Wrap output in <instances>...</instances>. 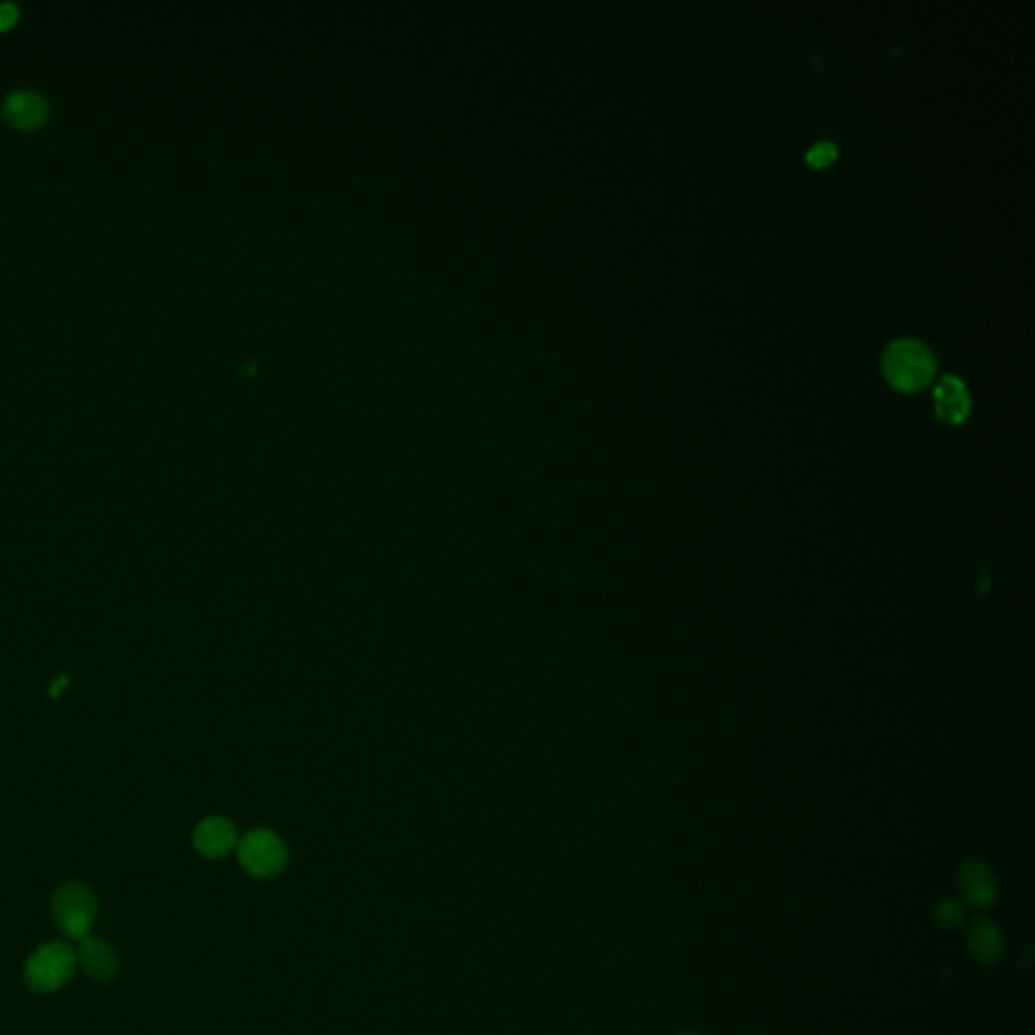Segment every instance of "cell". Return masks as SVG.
Masks as SVG:
<instances>
[{"mask_svg": "<svg viewBox=\"0 0 1035 1035\" xmlns=\"http://www.w3.org/2000/svg\"><path fill=\"white\" fill-rule=\"evenodd\" d=\"M937 368L939 364L932 350L915 338L892 342L882 356V371L887 383L906 392L928 387L937 375Z\"/></svg>", "mask_w": 1035, "mask_h": 1035, "instance_id": "obj_1", "label": "cell"}, {"mask_svg": "<svg viewBox=\"0 0 1035 1035\" xmlns=\"http://www.w3.org/2000/svg\"><path fill=\"white\" fill-rule=\"evenodd\" d=\"M75 967L78 953L69 944L61 941L45 942L27 958L25 983L31 991L54 993L71 981Z\"/></svg>", "mask_w": 1035, "mask_h": 1035, "instance_id": "obj_2", "label": "cell"}, {"mask_svg": "<svg viewBox=\"0 0 1035 1035\" xmlns=\"http://www.w3.org/2000/svg\"><path fill=\"white\" fill-rule=\"evenodd\" d=\"M95 916L97 898L87 884L71 882L55 892V925L69 939H85L94 927Z\"/></svg>", "mask_w": 1035, "mask_h": 1035, "instance_id": "obj_3", "label": "cell"}, {"mask_svg": "<svg viewBox=\"0 0 1035 1035\" xmlns=\"http://www.w3.org/2000/svg\"><path fill=\"white\" fill-rule=\"evenodd\" d=\"M237 856L245 872L256 878H273L287 863V847L280 835L269 830H254L237 844Z\"/></svg>", "mask_w": 1035, "mask_h": 1035, "instance_id": "obj_4", "label": "cell"}, {"mask_svg": "<svg viewBox=\"0 0 1035 1035\" xmlns=\"http://www.w3.org/2000/svg\"><path fill=\"white\" fill-rule=\"evenodd\" d=\"M2 118L16 130H37L49 118V104L35 90H16L4 97Z\"/></svg>", "mask_w": 1035, "mask_h": 1035, "instance_id": "obj_5", "label": "cell"}, {"mask_svg": "<svg viewBox=\"0 0 1035 1035\" xmlns=\"http://www.w3.org/2000/svg\"><path fill=\"white\" fill-rule=\"evenodd\" d=\"M958 887L963 902L979 910L993 906L999 892L993 870L981 860H968L963 863L958 874Z\"/></svg>", "mask_w": 1035, "mask_h": 1035, "instance_id": "obj_6", "label": "cell"}, {"mask_svg": "<svg viewBox=\"0 0 1035 1035\" xmlns=\"http://www.w3.org/2000/svg\"><path fill=\"white\" fill-rule=\"evenodd\" d=\"M968 955L981 965H996L1005 953V937L991 918L977 916L968 922Z\"/></svg>", "mask_w": 1035, "mask_h": 1035, "instance_id": "obj_7", "label": "cell"}, {"mask_svg": "<svg viewBox=\"0 0 1035 1035\" xmlns=\"http://www.w3.org/2000/svg\"><path fill=\"white\" fill-rule=\"evenodd\" d=\"M192 844L204 858H225L237 847V830L225 818H207L202 820L192 834Z\"/></svg>", "mask_w": 1035, "mask_h": 1035, "instance_id": "obj_8", "label": "cell"}, {"mask_svg": "<svg viewBox=\"0 0 1035 1035\" xmlns=\"http://www.w3.org/2000/svg\"><path fill=\"white\" fill-rule=\"evenodd\" d=\"M78 963L87 977L94 981L106 983L118 973V956L108 942L97 937L81 939L78 949Z\"/></svg>", "mask_w": 1035, "mask_h": 1035, "instance_id": "obj_9", "label": "cell"}, {"mask_svg": "<svg viewBox=\"0 0 1035 1035\" xmlns=\"http://www.w3.org/2000/svg\"><path fill=\"white\" fill-rule=\"evenodd\" d=\"M937 415L946 423H961L971 411V395L967 385L956 377H944L934 389Z\"/></svg>", "mask_w": 1035, "mask_h": 1035, "instance_id": "obj_10", "label": "cell"}, {"mask_svg": "<svg viewBox=\"0 0 1035 1035\" xmlns=\"http://www.w3.org/2000/svg\"><path fill=\"white\" fill-rule=\"evenodd\" d=\"M967 920V904L956 898H946L939 902L934 908V922L942 930H955L965 925Z\"/></svg>", "mask_w": 1035, "mask_h": 1035, "instance_id": "obj_11", "label": "cell"}, {"mask_svg": "<svg viewBox=\"0 0 1035 1035\" xmlns=\"http://www.w3.org/2000/svg\"><path fill=\"white\" fill-rule=\"evenodd\" d=\"M835 158H837V149H835L834 142H830V140L818 142L813 149L807 152V164L813 166V168H825Z\"/></svg>", "mask_w": 1035, "mask_h": 1035, "instance_id": "obj_12", "label": "cell"}, {"mask_svg": "<svg viewBox=\"0 0 1035 1035\" xmlns=\"http://www.w3.org/2000/svg\"><path fill=\"white\" fill-rule=\"evenodd\" d=\"M19 13H21L19 4L0 2V31L13 27L14 23L19 21Z\"/></svg>", "mask_w": 1035, "mask_h": 1035, "instance_id": "obj_13", "label": "cell"}, {"mask_svg": "<svg viewBox=\"0 0 1035 1035\" xmlns=\"http://www.w3.org/2000/svg\"><path fill=\"white\" fill-rule=\"evenodd\" d=\"M675 1035H699V1034H694V1032H682V1034H675Z\"/></svg>", "mask_w": 1035, "mask_h": 1035, "instance_id": "obj_14", "label": "cell"}]
</instances>
